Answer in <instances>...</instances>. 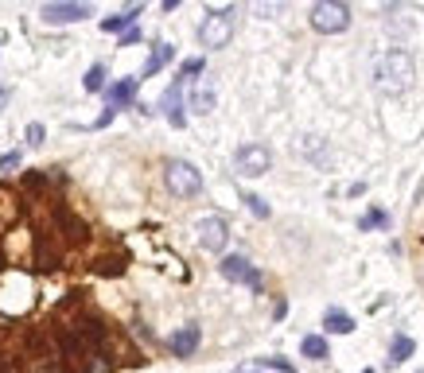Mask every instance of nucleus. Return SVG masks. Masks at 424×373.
<instances>
[{
  "mask_svg": "<svg viewBox=\"0 0 424 373\" xmlns=\"http://www.w3.org/2000/svg\"><path fill=\"white\" fill-rule=\"evenodd\" d=\"M374 82L382 93H409L416 82V58L409 55L405 47H393L382 55V63H378L374 70Z\"/></svg>",
  "mask_w": 424,
  "mask_h": 373,
  "instance_id": "f257e3e1",
  "label": "nucleus"
},
{
  "mask_svg": "<svg viewBox=\"0 0 424 373\" xmlns=\"http://www.w3.org/2000/svg\"><path fill=\"white\" fill-rule=\"evenodd\" d=\"M164 183L175 199H195V195H203V175H199V167H191L187 159H167Z\"/></svg>",
  "mask_w": 424,
  "mask_h": 373,
  "instance_id": "f03ea898",
  "label": "nucleus"
},
{
  "mask_svg": "<svg viewBox=\"0 0 424 373\" xmlns=\"http://www.w3.org/2000/svg\"><path fill=\"white\" fill-rule=\"evenodd\" d=\"M308 20L319 35H339L350 27V4H342V0H319V4H311Z\"/></svg>",
  "mask_w": 424,
  "mask_h": 373,
  "instance_id": "7ed1b4c3",
  "label": "nucleus"
},
{
  "mask_svg": "<svg viewBox=\"0 0 424 373\" xmlns=\"http://www.w3.org/2000/svg\"><path fill=\"white\" fill-rule=\"evenodd\" d=\"M230 35H233V8H210L207 20L199 24V43L218 51L230 43Z\"/></svg>",
  "mask_w": 424,
  "mask_h": 373,
  "instance_id": "20e7f679",
  "label": "nucleus"
},
{
  "mask_svg": "<svg viewBox=\"0 0 424 373\" xmlns=\"http://www.w3.org/2000/svg\"><path fill=\"white\" fill-rule=\"evenodd\" d=\"M269 167H273V152H269L265 144H241V148L233 152V171L245 175V179H257Z\"/></svg>",
  "mask_w": 424,
  "mask_h": 373,
  "instance_id": "39448f33",
  "label": "nucleus"
},
{
  "mask_svg": "<svg viewBox=\"0 0 424 373\" xmlns=\"http://www.w3.org/2000/svg\"><path fill=\"white\" fill-rule=\"evenodd\" d=\"M195 237H199L203 249H210V253H222L226 241H230V222H226L222 214H203L199 222H195Z\"/></svg>",
  "mask_w": 424,
  "mask_h": 373,
  "instance_id": "423d86ee",
  "label": "nucleus"
},
{
  "mask_svg": "<svg viewBox=\"0 0 424 373\" xmlns=\"http://www.w3.org/2000/svg\"><path fill=\"white\" fill-rule=\"evenodd\" d=\"M222 276L226 280H233V284H245V288H261V273L250 265V261L241 257V253H233V257H222Z\"/></svg>",
  "mask_w": 424,
  "mask_h": 373,
  "instance_id": "0eeeda50",
  "label": "nucleus"
},
{
  "mask_svg": "<svg viewBox=\"0 0 424 373\" xmlns=\"http://www.w3.org/2000/svg\"><path fill=\"white\" fill-rule=\"evenodd\" d=\"M43 24H82L94 16L90 4H43Z\"/></svg>",
  "mask_w": 424,
  "mask_h": 373,
  "instance_id": "6e6552de",
  "label": "nucleus"
},
{
  "mask_svg": "<svg viewBox=\"0 0 424 373\" xmlns=\"http://www.w3.org/2000/svg\"><path fill=\"white\" fill-rule=\"evenodd\" d=\"M160 109L167 113V121L175 124V129H184V78H175L172 86H167L164 101H160Z\"/></svg>",
  "mask_w": 424,
  "mask_h": 373,
  "instance_id": "1a4fd4ad",
  "label": "nucleus"
},
{
  "mask_svg": "<svg viewBox=\"0 0 424 373\" xmlns=\"http://www.w3.org/2000/svg\"><path fill=\"white\" fill-rule=\"evenodd\" d=\"M167 346H172V354L175 358H191L195 354V346H199V327L195 323H187V327H179V331L167 339Z\"/></svg>",
  "mask_w": 424,
  "mask_h": 373,
  "instance_id": "9d476101",
  "label": "nucleus"
},
{
  "mask_svg": "<svg viewBox=\"0 0 424 373\" xmlns=\"http://www.w3.org/2000/svg\"><path fill=\"white\" fill-rule=\"evenodd\" d=\"M133 93H136V78H121V82H113V86L105 90L109 109H121V105H129V101H133Z\"/></svg>",
  "mask_w": 424,
  "mask_h": 373,
  "instance_id": "9b49d317",
  "label": "nucleus"
},
{
  "mask_svg": "<svg viewBox=\"0 0 424 373\" xmlns=\"http://www.w3.org/2000/svg\"><path fill=\"white\" fill-rule=\"evenodd\" d=\"M187 105H191V113L207 117L210 109H214V86H191V93H187Z\"/></svg>",
  "mask_w": 424,
  "mask_h": 373,
  "instance_id": "f8f14e48",
  "label": "nucleus"
},
{
  "mask_svg": "<svg viewBox=\"0 0 424 373\" xmlns=\"http://www.w3.org/2000/svg\"><path fill=\"white\" fill-rule=\"evenodd\" d=\"M323 331L327 334H350L354 331V319H350L347 311H339V307H331V311L323 315Z\"/></svg>",
  "mask_w": 424,
  "mask_h": 373,
  "instance_id": "ddd939ff",
  "label": "nucleus"
},
{
  "mask_svg": "<svg viewBox=\"0 0 424 373\" xmlns=\"http://www.w3.org/2000/svg\"><path fill=\"white\" fill-rule=\"evenodd\" d=\"M300 148L308 152V156H311V164H319V167L327 164V156H331V148H327V144L319 140L316 133H308V136H300Z\"/></svg>",
  "mask_w": 424,
  "mask_h": 373,
  "instance_id": "4468645a",
  "label": "nucleus"
},
{
  "mask_svg": "<svg viewBox=\"0 0 424 373\" xmlns=\"http://www.w3.org/2000/svg\"><path fill=\"white\" fill-rule=\"evenodd\" d=\"M172 55H175L172 43H156V51H152V58H148V67H144V78H152L156 70H164V63H167Z\"/></svg>",
  "mask_w": 424,
  "mask_h": 373,
  "instance_id": "2eb2a0df",
  "label": "nucleus"
},
{
  "mask_svg": "<svg viewBox=\"0 0 424 373\" xmlns=\"http://www.w3.org/2000/svg\"><path fill=\"white\" fill-rule=\"evenodd\" d=\"M300 350H304V358L319 362V358H327V339H323V334H308V339L300 342Z\"/></svg>",
  "mask_w": 424,
  "mask_h": 373,
  "instance_id": "dca6fc26",
  "label": "nucleus"
},
{
  "mask_svg": "<svg viewBox=\"0 0 424 373\" xmlns=\"http://www.w3.org/2000/svg\"><path fill=\"white\" fill-rule=\"evenodd\" d=\"M136 16H141V8H129L125 16H105V20H101V27H105V32H129Z\"/></svg>",
  "mask_w": 424,
  "mask_h": 373,
  "instance_id": "f3484780",
  "label": "nucleus"
},
{
  "mask_svg": "<svg viewBox=\"0 0 424 373\" xmlns=\"http://www.w3.org/2000/svg\"><path fill=\"white\" fill-rule=\"evenodd\" d=\"M413 346H416V342L409 339V334H397V339H393V346H390V362L397 365V362H405V358H413Z\"/></svg>",
  "mask_w": 424,
  "mask_h": 373,
  "instance_id": "a211bd4d",
  "label": "nucleus"
},
{
  "mask_svg": "<svg viewBox=\"0 0 424 373\" xmlns=\"http://www.w3.org/2000/svg\"><path fill=\"white\" fill-rule=\"evenodd\" d=\"M101 86H105V67H90L86 70V90H101Z\"/></svg>",
  "mask_w": 424,
  "mask_h": 373,
  "instance_id": "6ab92c4d",
  "label": "nucleus"
},
{
  "mask_svg": "<svg viewBox=\"0 0 424 373\" xmlns=\"http://www.w3.org/2000/svg\"><path fill=\"white\" fill-rule=\"evenodd\" d=\"M203 67H207L203 58H187V63H184V70H179V78H195V74H203Z\"/></svg>",
  "mask_w": 424,
  "mask_h": 373,
  "instance_id": "aec40b11",
  "label": "nucleus"
},
{
  "mask_svg": "<svg viewBox=\"0 0 424 373\" xmlns=\"http://www.w3.org/2000/svg\"><path fill=\"white\" fill-rule=\"evenodd\" d=\"M20 159H24L20 152H4V156H0V171H16Z\"/></svg>",
  "mask_w": 424,
  "mask_h": 373,
  "instance_id": "412c9836",
  "label": "nucleus"
},
{
  "mask_svg": "<svg viewBox=\"0 0 424 373\" xmlns=\"http://www.w3.org/2000/svg\"><path fill=\"white\" fill-rule=\"evenodd\" d=\"M233 373H273V369H269V362H241Z\"/></svg>",
  "mask_w": 424,
  "mask_h": 373,
  "instance_id": "4be33fe9",
  "label": "nucleus"
},
{
  "mask_svg": "<svg viewBox=\"0 0 424 373\" xmlns=\"http://www.w3.org/2000/svg\"><path fill=\"white\" fill-rule=\"evenodd\" d=\"M378 225H385V214L382 210H370V214L362 218V230H378Z\"/></svg>",
  "mask_w": 424,
  "mask_h": 373,
  "instance_id": "5701e85b",
  "label": "nucleus"
},
{
  "mask_svg": "<svg viewBox=\"0 0 424 373\" xmlns=\"http://www.w3.org/2000/svg\"><path fill=\"white\" fill-rule=\"evenodd\" d=\"M27 144H32V148L43 144V124H27Z\"/></svg>",
  "mask_w": 424,
  "mask_h": 373,
  "instance_id": "b1692460",
  "label": "nucleus"
},
{
  "mask_svg": "<svg viewBox=\"0 0 424 373\" xmlns=\"http://www.w3.org/2000/svg\"><path fill=\"white\" fill-rule=\"evenodd\" d=\"M245 202H250V210H253V214H257V218H269V207H265V202H261V199H253V195H245Z\"/></svg>",
  "mask_w": 424,
  "mask_h": 373,
  "instance_id": "393cba45",
  "label": "nucleus"
},
{
  "mask_svg": "<svg viewBox=\"0 0 424 373\" xmlns=\"http://www.w3.org/2000/svg\"><path fill=\"white\" fill-rule=\"evenodd\" d=\"M136 39H141V27H129V32L121 35V47H129V43H136Z\"/></svg>",
  "mask_w": 424,
  "mask_h": 373,
  "instance_id": "a878e982",
  "label": "nucleus"
},
{
  "mask_svg": "<svg viewBox=\"0 0 424 373\" xmlns=\"http://www.w3.org/2000/svg\"><path fill=\"white\" fill-rule=\"evenodd\" d=\"M113 113H117V109H105V113H101V117H98V121H94V129H105V124H109V121H113Z\"/></svg>",
  "mask_w": 424,
  "mask_h": 373,
  "instance_id": "bb28decb",
  "label": "nucleus"
},
{
  "mask_svg": "<svg viewBox=\"0 0 424 373\" xmlns=\"http://www.w3.org/2000/svg\"><path fill=\"white\" fill-rule=\"evenodd\" d=\"M4 101H8V90H4V86H0V105H4Z\"/></svg>",
  "mask_w": 424,
  "mask_h": 373,
  "instance_id": "cd10ccee",
  "label": "nucleus"
},
{
  "mask_svg": "<svg viewBox=\"0 0 424 373\" xmlns=\"http://www.w3.org/2000/svg\"><path fill=\"white\" fill-rule=\"evenodd\" d=\"M362 373H378V369H362Z\"/></svg>",
  "mask_w": 424,
  "mask_h": 373,
  "instance_id": "c85d7f7f",
  "label": "nucleus"
},
{
  "mask_svg": "<svg viewBox=\"0 0 424 373\" xmlns=\"http://www.w3.org/2000/svg\"><path fill=\"white\" fill-rule=\"evenodd\" d=\"M420 373H424V369H420Z\"/></svg>",
  "mask_w": 424,
  "mask_h": 373,
  "instance_id": "c756f323",
  "label": "nucleus"
}]
</instances>
